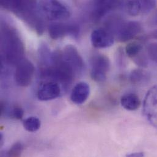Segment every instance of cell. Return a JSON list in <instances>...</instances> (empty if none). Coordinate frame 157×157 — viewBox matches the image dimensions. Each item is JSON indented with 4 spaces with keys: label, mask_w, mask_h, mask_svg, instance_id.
I'll return each mask as SVG.
<instances>
[{
    "label": "cell",
    "mask_w": 157,
    "mask_h": 157,
    "mask_svg": "<svg viewBox=\"0 0 157 157\" xmlns=\"http://www.w3.org/2000/svg\"><path fill=\"white\" fill-rule=\"evenodd\" d=\"M116 62L117 64L119 67H124V66L125 65V55H124V52L122 48H119L117 50L116 53Z\"/></svg>",
    "instance_id": "obj_25"
},
{
    "label": "cell",
    "mask_w": 157,
    "mask_h": 157,
    "mask_svg": "<svg viewBox=\"0 0 157 157\" xmlns=\"http://www.w3.org/2000/svg\"><path fill=\"white\" fill-rule=\"evenodd\" d=\"M23 149V144L20 142H17L6 152V157H21Z\"/></svg>",
    "instance_id": "obj_20"
},
{
    "label": "cell",
    "mask_w": 157,
    "mask_h": 157,
    "mask_svg": "<svg viewBox=\"0 0 157 157\" xmlns=\"http://www.w3.org/2000/svg\"><path fill=\"white\" fill-rule=\"evenodd\" d=\"M39 6L44 17L55 22L67 20L71 17L69 8L58 1H40Z\"/></svg>",
    "instance_id": "obj_3"
},
{
    "label": "cell",
    "mask_w": 157,
    "mask_h": 157,
    "mask_svg": "<svg viewBox=\"0 0 157 157\" xmlns=\"http://www.w3.org/2000/svg\"><path fill=\"white\" fill-rule=\"evenodd\" d=\"M4 144V136L2 133H0V146L2 147Z\"/></svg>",
    "instance_id": "obj_28"
},
{
    "label": "cell",
    "mask_w": 157,
    "mask_h": 157,
    "mask_svg": "<svg viewBox=\"0 0 157 157\" xmlns=\"http://www.w3.org/2000/svg\"><path fill=\"white\" fill-rule=\"evenodd\" d=\"M145 154L144 152H135L130 154H127L126 157H144Z\"/></svg>",
    "instance_id": "obj_27"
},
{
    "label": "cell",
    "mask_w": 157,
    "mask_h": 157,
    "mask_svg": "<svg viewBox=\"0 0 157 157\" xmlns=\"http://www.w3.org/2000/svg\"><path fill=\"white\" fill-rule=\"evenodd\" d=\"M61 53L64 60L71 67L76 76L82 74L85 67L84 62L75 46L67 45Z\"/></svg>",
    "instance_id": "obj_8"
},
{
    "label": "cell",
    "mask_w": 157,
    "mask_h": 157,
    "mask_svg": "<svg viewBox=\"0 0 157 157\" xmlns=\"http://www.w3.org/2000/svg\"><path fill=\"white\" fill-rule=\"evenodd\" d=\"M6 104L4 101H1V105H0V116H2L3 114H5V112L6 111Z\"/></svg>",
    "instance_id": "obj_26"
},
{
    "label": "cell",
    "mask_w": 157,
    "mask_h": 157,
    "mask_svg": "<svg viewBox=\"0 0 157 157\" xmlns=\"http://www.w3.org/2000/svg\"><path fill=\"white\" fill-rule=\"evenodd\" d=\"M143 51V45L140 41H134L128 44L125 50L126 55L132 59H133Z\"/></svg>",
    "instance_id": "obj_17"
},
{
    "label": "cell",
    "mask_w": 157,
    "mask_h": 157,
    "mask_svg": "<svg viewBox=\"0 0 157 157\" xmlns=\"http://www.w3.org/2000/svg\"><path fill=\"white\" fill-rule=\"evenodd\" d=\"M1 58L9 64H17L23 59L25 47L17 30L5 24L1 28Z\"/></svg>",
    "instance_id": "obj_2"
},
{
    "label": "cell",
    "mask_w": 157,
    "mask_h": 157,
    "mask_svg": "<svg viewBox=\"0 0 157 157\" xmlns=\"http://www.w3.org/2000/svg\"><path fill=\"white\" fill-rule=\"evenodd\" d=\"M90 94V87L85 82H79L73 88L71 99L75 104L81 105L84 103L89 97Z\"/></svg>",
    "instance_id": "obj_13"
},
{
    "label": "cell",
    "mask_w": 157,
    "mask_h": 157,
    "mask_svg": "<svg viewBox=\"0 0 157 157\" xmlns=\"http://www.w3.org/2000/svg\"><path fill=\"white\" fill-rule=\"evenodd\" d=\"M23 125L26 131L29 132H36L40 129L41 122L39 118L32 116L24 120Z\"/></svg>",
    "instance_id": "obj_18"
},
{
    "label": "cell",
    "mask_w": 157,
    "mask_h": 157,
    "mask_svg": "<svg viewBox=\"0 0 157 157\" xmlns=\"http://www.w3.org/2000/svg\"><path fill=\"white\" fill-rule=\"evenodd\" d=\"M121 103L122 107L128 111H135L139 108L141 101L139 97L133 93L126 94L122 96Z\"/></svg>",
    "instance_id": "obj_15"
},
{
    "label": "cell",
    "mask_w": 157,
    "mask_h": 157,
    "mask_svg": "<svg viewBox=\"0 0 157 157\" xmlns=\"http://www.w3.org/2000/svg\"><path fill=\"white\" fill-rule=\"evenodd\" d=\"M132 60L137 66L141 68H146L148 66V56L144 51L141 52Z\"/></svg>",
    "instance_id": "obj_22"
},
{
    "label": "cell",
    "mask_w": 157,
    "mask_h": 157,
    "mask_svg": "<svg viewBox=\"0 0 157 157\" xmlns=\"http://www.w3.org/2000/svg\"><path fill=\"white\" fill-rule=\"evenodd\" d=\"M142 29V26L138 21H124L115 33L114 37L119 42H125L140 34Z\"/></svg>",
    "instance_id": "obj_9"
},
{
    "label": "cell",
    "mask_w": 157,
    "mask_h": 157,
    "mask_svg": "<svg viewBox=\"0 0 157 157\" xmlns=\"http://www.w3.org/2000/svg\"><path fill=\"white\" fill-rule=\"evenodd\" d=\"M125 7L128 13L132 16H136L141 13L140 1H128L125 2Z\"/></svg>",
    "instance_id": "obj_19"
},
{
    "label": "cell",
    "mask_w": 157,
    "mask_h": 157,
    "mask_svg": "<svg viewBox=\"0 0 157 157\" xmlns=\"http://www.w3.org/2000/svg\"><path fill=\"white\" fill-rule=\"evenodd\" d=\"M110 69L109 58L102 54L94 55L91 59V78L96 82H101L106 79Z\"/></svg>",
    "instance_id": "obj_5"
},
{
    "label": "cell",
    "mask_w": 157,
    "mask_h": 157,
    "mask_svg": "<svg viewBox=\"0 0 157 157\" xmlns=\"http://www.w3.org/2000/svg\"><path fill=\"white\" fill-rule=\"evenodd\" d=\"M53 52L47 44L45 43L41 44L39 45L38 50V56L39 60V64L40 65V70L45 69L49 67L52 64Z\"/></svg>",
    "instance_id": "obj_14"
},
{
    "label": "cell",
    "mask_w": 157,
    "mask_h": 157,
    "mask_svg": "<svg viewBox=\"0 0 157 157\" xmlns=\"http://www.w3.org/2000/svg\"><path fill=\"white\" fill-rule=\"evenodd\" d=\"M24 115L23 109L18 105L13 106L9 113V116L12 119L20 120L23 118Z\"/></svg>",
    "instance_id": "obj_24"
},
{
    "label": "cell",
    "mask_w": 157,
    "mask_h": 157,
    "mask_svg": "<svg viewBox=\"0 0 157 157\" xmlns=\"http://www.w3.org/2000/svg\"><path fill=\"white\" fill-rule=\"evenodd\" d=\"M114 36L106 28L94 29L90 36L92 45L96 48H106L111 47L114 42Z\"/></svg>",
    "instance_id": "obj_11"
},
{
    "label": "cell",
    "mask_w": 157,
    "mask_h": 157,
    "mask_svg": "<svg viewBox=\"0 0 157 157\" xmlns=\"http://www.w3.org/2000/svg\"><path fill=\"white\" fill-rule=\"evenodd\" d=\"M34 71L33 64L28 59L23 58L16 66L14 78L17 84L20 87L28 86L31 83Z\"/></svg>",
    "instance_id": "obj_7"
},
{
    "label": "cell",
    "mask_w": 157,
    "mask_h": 157,
    "mask_svg": "<svg viewBox=\"0 0 157 157\" xmlns=\"http://www.w3.org/2000/svg\"><path fill=\"white\" fill-rule=\"evenodd\" d=\"M146 53L150 59L157 64V42H153L147 44Z\"/></svg>",
    "instance_id": "obj_21"
},
{
    "label": "cell",
    "mask_w": 157,
    "mask_h": 157,
    "mask_svg": "<svg viewBox=\"0 0 157 157\" xmlns=\"http://www.w3.org/2000/svg\"><path fill=\"white\" fill-rule=\"evenodd\" d=\"M143 115L149 123L157 128V84L146 93L143 101Z\"/></svg>",
    "instance_id": "obj_4"
},
{
    "label": "cell",
    "mask_w": 157,
    "mask_h": 157,
    "mask_svg": "<svg viewBox=\"0 0 157 157\" xmlns=\"http://www.w3.org/2000/svg\"><path fill=\"white\" fill-rule=\"evenodd\" d=\"M151 79L150 74L143 69H137L132 71L130 75L131 82L135 85H142L147 83Z\"/></svg>",
    "instance_id": "obj_16"
},
{
    "label": "cell",
    "mask_w": 157,
    "mask_h": 157,
    "mask_svg": "<svg viewBox=\"0 0 157 157\" xmlns=\"http://www.w3.org/2000/svg\"><path fill=\"white\" fill-rule=\"evenodd\" d=\"M1 6L24 21L39 35H41L45 28L44 17L41 13L39 2L34 1L2 0Z\"/></svg>",
    "instance_id": "obj_1"
},
{
    "label": "cell",
    "mask_w": 157,
    "mask_h": 157,
    "mask_svg": "<svg viewBox=\"0 0 157 157\" xmlns=\"http://www.w3.org/2000/svg\"><path fill=\"white\" fill-rule=\"evenodd\" d=\"M141 3V13L146 14L151 12L156 6L155 1H140Z\"/></svg>",
    "instance_id": "obj_23"
},
{
    "label": "cell",
    "mask_w": 157,
    "mask_h": 157,
    "mask_svg": "<svg viewBox=\"0 0 157 157\" xmlns=\"http://www.w3.org/2000/svg\"><path fill=\"white\" fill-rule=\"evenodd\" d=\"M79 32V26L76 23L53 22L48 26L49 35L53 40H58L67 35L78 39Z\"/></svg>",
    "instance_id": "obj_6"
},
{
    "label": "cell",
    "mask_w": 157,
    "mask_h": 157,
    "mask_svg": "<svg viewBox=\"0 0 157 157\" xmlns=\"http://www.w3.org/2000/svg\"><path fill=\"white\" fill-rule=\"evenodd\" d=\"M122 2L117 1H96L90 12V18L94 22L100 21L108 13L120 6Z\"/></svg>",
    "instance_id": "obj_10"
},
{
    "label": "cell",
    "mask_w": 157,
    "mask_h": 157,
    "mask_svg": "<svg viewBox=\"0 0 157 157\" xmlns=\"http://www.w3.org/2000/svg\"><path fill=\"white\" fill-rule=\"evenodd\" d=\"M61 93L59 84L54 81H47L38 88L37 97L40 101H49L58 97Z\"/></svg>",
    "instance_id": "obj_12"
},
{
    "label": "cell",
    "mask_w": 157,
    "mask_h": 157,
    "mask_svg": "<svg viewBox=\"0 0 157 157\" xmlns=\"http://www.w3.org/2000/svg\"><path fill=\"white\" fill-rule=\"evenodd\" d=\"M1 157H6V152H2L1 154Z\"/></svg>",
    "instance_id": "obj_29"
}]
</instances>
